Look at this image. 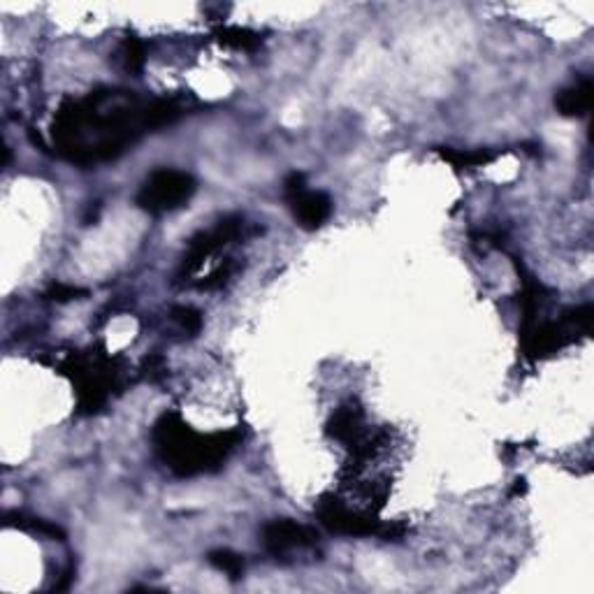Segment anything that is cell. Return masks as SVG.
<instances>
[{
	"label": "cell",
	"mask_w": 594,
	"mask_h": 594,
	"mask_svg": "<svg viewBox=\"0 0 594 594\" xmlns=\"http://www.w3.org/2000/svg\"><path fill=\"white\" fill-rule=\"evenodd\" d=\"M5 525L7 528H19V529H26V532L39 534V537L54 538V541H66V532H63L58 525L42 520V518H29L23 516V513H7Z\"/></svg>",
	"instance_id": "cell-10"
},
{
	"label": "cell",
	"mask_w": 594,
	"mask_h": 594,
	"mask_svg": "<svg viewBox=\"0 0 594 594\" xmlns=\"http://www.w3.org/2000/svg\"><path fill=\"white\" fill-rule=\"evenodd\" d=\"M241 232H244V219L231 216V219L221 221L212 231H202L200 235L193 237L191 244H188V251H186L184 260H181L179 272H177V279H186V276L196 275L197 269L207 263L214 253H219L225 244L240 240Z\"/></svg>",
	"instance_id": "cell-5"
},
{
	"label": "cell",
	"mask_w": 594,
	"mask_h": 594,
	"mask_svg": "<svg viewBox=\"0 0 594 594\" xmlns=\"http://www.w3.org/2000/svg\"><path fill=\"white\" fill-rule=\"evenodd\" d=\"M439 156L449 161L455 168H481V165L493 163L497 153L488 149H476V152H455V149H439Z\"/></svg>",
	"instance_id": "cell-12"
},
{
	"label": "cell",
	"mask_w": 594,
	"mask_h": 594,
	"mask_svg": "<svg viewBox=\"0 0 594 594\" xmlns=\"http://www.w3.org/2000/svg\"><path fill=\"white\" fill-rule=\"evenodd\" d=\"M293 216L304 231H319L332 216V200L323 191H309L307 186L286 196Z\"/></svg>",
	"instance_id": "cell-7"
},
{
	"label": "cell",
	"mask_w": 594,
	"mask_h": 594,
	"mask_svg": "<svg viewBox=\"0 0 594 594\" xmlns=\"http://www.w3.org/2000/svg\"><path fill=\"white\" fill-rule=\"evenodd\" d=\"M555 107L562 117H585L592 107V79L585 77L562 89L555 96Z\"/></svg>",
	"instance_id": "cell-8"
},
{
	"label": "cell",
	"mask_w": 594,
	"mask_h": 594,
	"mask_svg": "<svg viewBox=\"0 0 594 594\" xmlns=\"http://www.w3.org/2000/svg\"><path fill=\"white\" fill-rule=\"evenodd\" d=\"M196 188V179L188 172H184V170L161 168L153 170L146 177V181L137 191L135 202H137L140 209L158 216V214L174 212V209L184 207L186 202L193 197Z\"/></svg>",
	"instance_id": "cell-3"
},
{
	"label": "cell",
	"mask_w": 594,
	"mask_h": 594,
	"mask_svg": "<svg viewBox=\"0 0 594 594\" xmlns=\"http://www.w3.org/2000/svg\"><path fill=\"white\" fill-rule=\"evenodd\" d=\"M172 320L181 328V330L191 332V335L200 332L202 328V314L196 307H191V304H179V307H174Z\"/></svg>",
	"instance_id": "cell-14"
},
{
	"label": "cell",
	"mask_w": 594,
	"mask_h": 594,
	"mask_svg": "<svg viewBox=\"0 0 594 594\" xmlns=\"http://www.w3.org/2000/svg\"><path fill=\"white\" fill-rule=\"evenodd\" d=\"M181 117L174 100H142L128 91H96L63 107L51 135L57 152L77 165L114 161L144 133Z\"/></svg>",
	"instance_id": "cell-1"
},
{
	"label": "cell",
	"mask_w": 594,
	"mask_h": 594,
	"mask_svg": "<svg viewBox=\"0 0 594 594\" xmlns=\"http://www.w3.org/2000/svg\"><path fill=\"white\" fill-rule=\"evenodd\" d=\"M525 490H528V483H525V478H518L516 485H513V493L511 494H522Z\"/></svg>",
	"instance_id": "cell-17"
},
{
	"label": "cell",
	"mask_w": 594,
	"mask_h": 594,
	"mask_svg": "<svg viewBox=\"0 0 594 594\" xmlns=\"http://www.w3.org/2000/svg\"><path fill=\"white\" fill-rule=\"evenodd\" d=\"M260 541L272 557H286L293 550L314 548L319 544V532L314 528L291 520V518H281V520H272L265 525L260 532Z\"/></svg>",
	"instance_id": "cell-6"
},
{
	"label": "cell",
	"mask_w": 594,
	"mask_h": 594,
	"mask_svg": "<svg viewBox=\"0 0 594 594\" xmlns=\"http://www.w3.org/2000/svg\"><path fill=\"white\" fill-rule=\"evenodd\" d=\"M328 434L339 439V441H358L360 434H363V411L354 404L342 406L328 423Z\"/></svg>",
	"instance_id": "cell-9"
},
{
	"label": "cell",
	"mask_w": 594,
	"mask_h": 594,
	"mask_svg": "<svg viewBox=\"0 0 594 594\" xmlns=\"http://www.w3.org/2000/svg\"><path fill=\"white\" fill-rule=\"evenodd\" d=\"M216 38H219L221 45L232 47V49L253 51L260 47V35L249 29H240V26H223V29L216 31Z\"/></svg>",
	"instance_id": "cell-11"
},
{
	"label": "cell",
	"mask_w": 594,
	"mask_h": 594,
	"mask_svg": "<svg viewBox=\"0 0 594 594\" xmlns=\"http://www.w3.org/2000/svg\"><path fill=\"white\" fill-rule=\"evenodd\" d=\"M316 516L323 528L336 534H346V537H379L386 541H395V538H402L404 534V528L399 525H383L367 513L346 509L336 499H320L316 506Z\"/></svg>",
	"instance_id": "cell-4"
},
{
	"label": "cell",
	"mask_w": 594,
	"mask_h": 594,
	"mask_svg": "<svg viewBox=\"0 0 594 594\" xmlns=\"http://www.w3.org/2000/svg\"><path fill=\"white\" fill-rule=\"evenodd\" d=\"M82 295H86L84 288L67 286V284H51L45 293L47 300H54V302H70V300H79Z\"/></svg>",
	"instance_id": "cell-16"
},
{
	"label": "cell",
	"mask_w": 594,
	"mask_h": 594,
	"mask_svg": "<svg viewBox=\"0 0 594 594\" xmlns=\"http://www.w3.org/2000/svg\"><path fill=\"white\" fill-rule=\"evenodd\" d=\"M207 560L214 569L223 572L231 581H240L241 573H244V557L232 553V550H225V548L212 550L207 555Z\"/></svg>",
	"instance_id": "cell-13"
},
{
	"label": "cell",
	"mask_w": 594,
	"mask_h": 594,
	"mask_svg": "<svg viewBox=\"0 0 594 594\" xmlns=\"http://www.w3.org/2000/svg\"><path fill=\"white\" fill-rule=\"evenodd\" d=\"M240 432L200 434L179 414H165L153 427L158 458L181 478L219 469L240 443Z\"/></svg>",
	"instance_id": "cell-2"
},
{
	"label": "cell",
	"mask_w": 594,
	"mask_h": 594,
	"mask_svg": "<svg viewBox=\"0 0 594 594\" xmlns=\"http://www.w3.org/2000/svg\"><path fill=\"white\" fill-rule=\"evenodd\" d=\"M124 63L128 73H142V67H144V45L137 38H128V42H126Z\"/></svg>",
	"instance_id": "cell-15"
}]
</instances>
